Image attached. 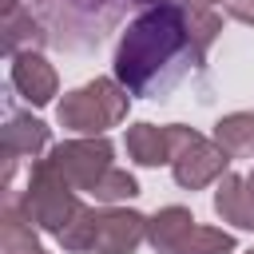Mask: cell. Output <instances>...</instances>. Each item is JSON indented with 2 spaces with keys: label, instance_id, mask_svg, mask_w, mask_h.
Here are the masks:
<instances>
[{
  "label": "cell",
  "instance_id": "obj_1",
  "mask_svg": "<svg viewBox=\"0 0 254 254\" xmlns=\"http://www.w3.org/2000/svg\"><path fill=\"white\" fill-rule=\"evenodd\" d=\"M206 56L198 52L187 8L183 4H151L143 8L115 48V79L131 95H159L187 67H198Z\"/></svg>",
  "mask_w": 254,
  "mask_h": 254
},
{
  "label": "cell",
  "instance_id": "obj_2",
  "mask_svg": "<svg viewBox=\"0 0 254 254\" xmlns=\"http://www.w3.org/2000/svg\"><path fill=\"white\" fill-rule=\"evenodd\" d=\"M67 254H135L147 242V214L135 206H83L56 238Z\"/></svg>",
  "mask_w": 254,
  "mask_h": 254
},
{
  "label": "cell",
  "instance_id": "obj_3",
  "mask_svg": "<svg viewBox=\"0 0 254 254\" xmlns=\"http://www.w3.org/2000/svg\"><path fill=\"white\" fill-rule=\"evenodd\" d=\"M127 111H131V91L115 75H95L64 91V99L56 103L60 127H67L71 135H107L127 119Z\"/></svg>",
  "mask_w": 254,
  "mask_h": 254
},
{
  "label": "cell",
  "instance_id": "obj_4",
  "mask_svg": "<svg viewBox=\"0 0 254 254\" xmlns=\"http://www.w3.org/2000/svg\"><path fill=\"white\" fill-rule=\"evenodd\" d=\"M12 198L20 202L24 218H28L40 234H52V238H60V230L83 210L79 190L52 167L48 155H40V159L32 163V171H28V187L16 190Z\"/></svg>",
  "mask_w": 254,
  "mask_h": 254
},
{
  "label": "cell",
  "instance_id": "obj_5",
  "mask_svg": "<svg viewBox=\"0 0 254 254\" xmlns=\"http://www.w3.org/2000/svg\"><path fill=\"white\" fill-rule=\"evenodd\" d=\"M48 159L79 194H91L95 183L115 167V147L107 135H75L48 147Z\"/></svg>",
  "mask_w": 254,
  "mask_h": 254
},
{
  "label": "cell",
  "instance_id": "obj_6",
  "mask_svg": "<svg viewBox=\"0 0 254 254\" xmlns=\"http://www.w3.org/2000/svg\"><path fill=\"white\" fill-rule=\"evenodd\" d=\"M230 171V155L214 143V135H202L194 127H179V143L171 155V175L183 190H202L210 183H218Z\"/></svg>",
  "mask_w": 254,
  "mask_h": 254
},
{
  "label": "cell",
  "instance_id": "obj_7",
  "mask_svg": "<svg viewBox=\"0 0 254 254\" xmlns=\"http://www.w3.org/2000/svg\"><path fill=\"white\" fill-rule=\"evenodd\" d=\"M123 4H135V0H28V8L44 20L48 36L60 40V44H64V32L75 28V24L87 32V40L99 44V36H103L99 28L111 24Z\"/></svg>",
  "mask_w": 254,
  "mask_h": 254
},
{
  "label": "cell",
  "instance_id": "obj_8",
  "mask_svg": "<svg viewBox=\"0 0 254 254\" xmlns=\"http://www.w3.org/2000/svg\"><path fill=\"white\" fill-rule=\"evenodd\" d=\"M48 147H52V127L44 123V119H36V115H28V111H16V115H8V123H4V131H0V155H4V190H8V183H12V175H16V163L20 159H40V155H48Z\"/></svg>",
  "mask_w": 254,
  "mask_h": 254
},
{
  "label": "cell",
  "instance_id": "obj_9",
  "mask_svg": "<svg viewBox=\"0 0 254 254\" xmlns=\"http://www.w3.org/2000/svg\"><path fill=\"white\" fill-rule=\"evenodd\" d=\"M8 60H12L8 79H12V87H16L20 99H28L32 107H48V103L60 95V75H56V67L48 64V56H44L40 48L16 52V56H8Z\"/></svg>",
  "mask_w": 254,
  "mask_h": 254
},
{
  "label": "cell",
  "instance_id": "obj_10",
  "mask_svg": "<svg viewBox=\"0 0 254 254\" xmlns=\"http://www.w3.org/2000/svg\"><path fill=\"white\" fill-rule=\"evenodd\" d=\"M179 127L183 123H131L127 135H123V147H127V159L139 163V167H171V155H175V143H179Z\"/></svg>",
  "mask_w": 254,
  "mask_h": 254
},
{
  "label": "cell",
  "instance_id": "obj_11",
  "mask_svg": "<svg viewBox=\"0 0 254 254\" xmlns=\"http://www.w3.org/2000/svg\"><path fill=\"white\" fill-rule=\"evenodd\" d=\"M4 52H28V48H44L52 36L44 28V20L28 8V0H4Z\"/></svg>",
  "mask_w": 254,
  "mask_h": 254
},
{
  "label": "cell",
  "instance_id": "obj_12",
  "mask_svg": "<svg viewBox=\"0 0 254 254\" xmlns=\"http://www.w3.org/2000/svg\"><path fill=\"white\" fill-rule=\"evenodd\" d=\"M214 214L234 230H254V194L246 187V175L226 171L214 183Z\"/></svg>",
  "mask_w": 254,
  "mask_h": 254
},
{
  "label": "cell",
  "instance_id": "obj_13",
  "mask_svg": "<svg viewBox=\"0 0 254 254\" xmlns=\"http://www.w3.org/2000/svg\"><path fill=\"white\" fill-rule=\"evenodd\" d=\"M36 234L40 230L24 218L20 202L12 194H4V206H0V254H48Z\"/></svg>",
  "mask_w": 254,
  "mask_h": 254
},
{
  "label": "cell",
  "instance_id": "obj_14",
  "mask_svg": "<svg viewBox=\"0 0 254 254\" xmlns=\"http://www.w3.org/2000/svg\"><path fill=\"white\" fill-rule=\"evenodd\" d=\"M190 222H194L190 206H179V202L159 206V210L147 218V242H151V250H155V254H171L175 242L183 238V230H187Z\"/></svg>",
  "mask_w": 254,
  "mask_h": 254
},
{
  "label": "cell",
  "instance_id": "obj_15",
  "mask_svg": "<svg viewBox=\"0 0 254 254\" xmlns=\"http://www.w3.org/2000/svg\"><path fill=\"white\" fill-rule=\"evenodd\" d=\"M214 143L230 159H250L254 155V111H230L214 123Z\"/></svg>",
  "mask_w": 254,
  "mask_h": 254
},
{
  "label": "cell",
  "instance_id": "obj_16",
  "mask_svg": "<svg viewBox=\"0 0 254 254\" xmlns=\"http://www.w3.org/2000/svg\"><path fill=\"white\" fill-rule=\"evenodd\" d=\"M238 250V238L222 226H202L198 218L183 230V238L175 242L171 254H234Z\"/></svg>",
  "mask_w": 254,
  "mask_h": 254
},
{
  "label": "cell",
  "instance_id": "obj_17",
  "mask_svg": "<svg viewBox=\"0 0 254 254\" xmlns=\"http://www.w3.org/2000/svg\"><path fill=\"white\" fill-rule=\"evenodd\" d=\"M139 194H143V187H139V179H135L127 167H111V171L95 183V190H91V198L103 202V206H119V202H131V198H139Z\"/></svg>",
  "mask_w": 254,
  "mask_h": 254
},
{
  "label": "cell",
  "instance_id": "obj_18",
  "mask_svg": "<svg viewBox=\"0 0 254 254\" xmlns=\"http://www.w3.org/2000/svg\"><path fill=\"white\" fill-rule=\"evenodd\" d=\"M222 8H226V16H230V20H238V24L254 28V0H222Z\"/></svg>",
  "mask_w": 254,
  "mask_h": 254
},
{
  "label": "cell",
  "instance_id": "obj_19",
  "mask_svg": "<svg viewBox=\"0 0 254 254\" xmlns=\"http://www.w3.org/2000/svg\"><path fill=\"white\" fill-rule=\"evenodd\" d=\"M175 4H183V8H214L222 0H175Z\"/></svg>",
  "mask_w": 254,
  "mask_h": 254
},
{
  "label": "cell",
  "instance_id": "obj_20",
  "mask_svg": "<svg viewBox=\"0 0 254 254\" xmlns=\"http://www.w3.org/2000/svg\"><path fill=\"white\" fill-rule=\"evenodd\" d=\"M135 4H143V8H151V4H171V0H135Z\"/></svg>",
  "mask_w": 254,
  "mask_h": 254
},
{
  "label": "cell",
  "instance_id": "obj_21",
  "mask_svg": "<svg viewBox=\"0 0 254 254\" xmlns=\"http://www.w3.org/2000/svg\"><path fill=\"white\" fill-rule=\"evenodd\" d=\"M246 187H250V194H254V167H250V175H246Z\"/></svg>",
  "mask_w": 254,
  "mask_h": 254
},
{
  "label": "cell",
  "instance_id": "obj_22",
  "mask_svg": "<svg viewBox=\"0 0 254 254\" xmlns=\"http://www.w3.org/2000/svg\"><path fill=\"white\" fill-rule=\"evenodd\" d=\"M246 254H254V250H246Z\"/></svg>",
  "mask_w": 254,
  "mask_h": 254
}]
</instances>
